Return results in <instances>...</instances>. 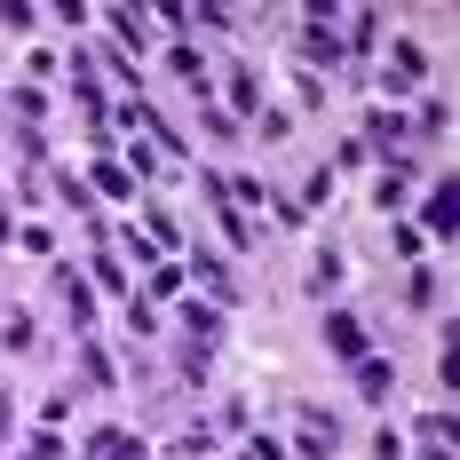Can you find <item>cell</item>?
<instances>
[{"label": "cell", "instance_id": "1", "mask_svg": "<svg viewBox=\"0 0 460 460\" xmlns=\"http://www.w3.org/2000/svg\"><path fill=\"white\" fill-rule=\"evenodd\" d=\"M325 341H333V349H358L366 333H358V325H349V318H325Z\"/></svg>", "mask_w": 460, "mask_h": 460}]
</instances>
